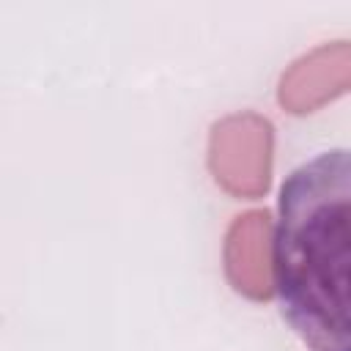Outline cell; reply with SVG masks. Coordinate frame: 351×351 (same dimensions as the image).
I'll list each match as a JSON object with an SVG mask.
<instances>
[{
	"label": "cell",
	"instance_id": "1",
	"mask_svg": "<svg viewBox=\"0 0 351 351\" xmlns=\"http://www.w3.org/2000/svg\"><path fill=\"white\" fill-rule=\"evenodd\" d=\"M348 151H324L280 189L271 291L310 351H348Z\"/></svg>",
	"mask_w": 351,
	"mask_h": 351
},
{
	"label": "cell",
	"instance_id": "2",
	"mask_svg": "<svg viewBox=\"0 0 351 351\" xmlns=\"http://www.w3.org/2000/svg\"><path fill=\"white\" fill-rule=\"evenodd\" d=\"M269 241V217L266 211H252L239 217L228 236V274L233 288L252 296H271V266L266 261Z\"/></svg>",
	"mask_w": 351,
	"mask_h": 351
}]
</instances>
